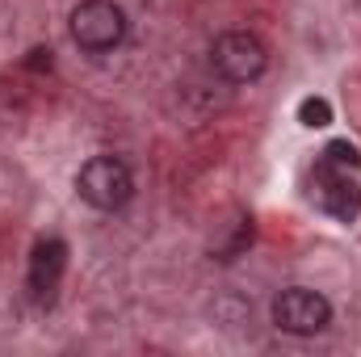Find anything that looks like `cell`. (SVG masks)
Segmentation results:
<instances>
[{"label": "cell", "instance_id": "obj_3", "mask_svg": "<svg viewBox=\"0 0 361 357\" xmlns=\"http://www.w3.org/2000/svg\"><path fill=\"white\" fill-rule=\"evenodd\" d=\"M76 189H80V198L89 206H97V210H122L135 198V177H130V169L122 160L92 156L89 164L80 169V177H76Z\"/></svg>", "mask_w": 361, "mask_h": 357}, {"label": "cell", "instance_id": "obj_6", "mask_svg": "<svg viewBox=\"0 0 361 357\" xmlns=\"http://www.w3.org/2000/svg\"><path fill=\"white\" fill-rule=\"evenodd\" d=\"M63 269H68V244L63 240H42L34 248V257H30V294L38 303L51 298L59 277H63Z\"/></svg>", "mask_w": 361, "mask_h": 357}, {"label": "cell", "instance_id": "obj_5", "mask_svg": "<svg viewBox=\"0 0 361 357\" xmlns=\"http://www.w3.org/2000/svg\"><path fill=\"white\" fill-rule=\"evenodd\" d=\"M311 198L332 214V219H341V223H353L361 210V185L357 177L349 173V169H332V164H315V189H311Z\"/></svg>", "mask_w": 361, "mask_h": 357}, {"label": "cell", "instance_id": "obj_2", "mask_svg": "<svg viewBox=\"0 0 361 357\" xmlns=\"http://www.w3.org/2000/svg\"><path fill=\"white\" fill-rule=\"evenodd\" d=\"M126 38V13L114 0H80L72 8V42L80 51L105 55Z\"/></svg>", "mask_w": 361, "mask_h": 357}, {"label": "cell", "instance_id": "obj_7", "mask_svg": "<svg viewBox=\"0 0 361 357\" xmlns=\"http://www.w3.org/2000/svg\"><path fill=\"white\" fill-rule=\"evenodd\" d=\"M319 160H324V164H332V169H349V173H357V169H361V156H357V147H353L349 139H336V143H328Z\"/></svg>", "mask_w": 361, "mask_h": 357}, {"label": "cell", "instance_id": "obj_8", "mask_svg": "<svg viewBox=\"0 0 361 357\" xmlns=\"http://www.w3.org/2000/svg\"><path fill=\"white\" fill-rule=\"evenodd\" d=\"M298 122L311 126V131H315V126H328V122H332V105H328L324 97H307V101L298 105Z\"/></svg>", "mask_w": 361, "mask_h": 357}, {"label": "cell", "instance_id": "obj_1", "mask_svg": "<svg viewBox=\"0 0 361 357\" xmlns=\"http://www.w3.org/2000/svg\"><path fill=\"white\" fill-rule=\"evenodd\" d=\"M210 63H214V72H219L223 80H231V85H252V80L269 68V51H265V42H261L257 34H248V30H227V34L214 38Z\"/></svg>", "mask_w": 361, "mask_h": 357}, {"label": "cell", "instance_id": "obj_4", "mask_svg": "<svg viewBox=\"0 0 361 357\" xmlns=\"http://www.w3.org/2000/svg\"><path fill=\"white\" fill-rule=\"evenodd\" d=\"M328 320H332V303L319 290L290 286L273 298V324L290 337H315L328 328Z\"/></svg>", "mask_w": 361, "mask_h": 357}]
</instances>
